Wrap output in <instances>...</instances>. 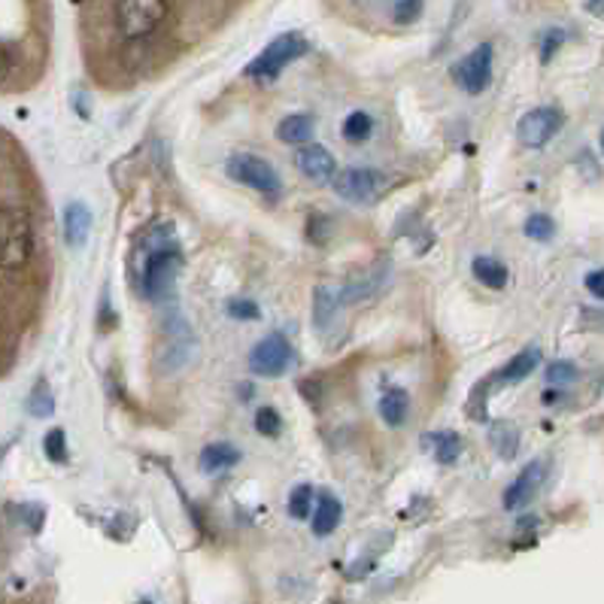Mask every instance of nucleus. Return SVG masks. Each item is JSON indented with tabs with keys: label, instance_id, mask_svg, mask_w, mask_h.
<instances>
[{
	"label": "nucleus",
	"instance_id": "473e14b6",
	"mask_svg": "<svg viewBox=\"0 0 604 604\" xmlns=\"http://www.w3.org/2000/svg\"><path fill=\"white\" fill-rule=\"evenodd\" d=\"M423 7H426V0H398L392 19H395V24H414L423 15Z\"/></svg>",
	"mask_w": 604,
	"mask_h": 604
},
{
	"label": "nucleus",
	"instance_id": "a211bd4d",
	"mask_svg": "<svg viewBox=\"0 0 604 604\" xmlns=\"http://www.w3.org/2000/svg\"><path fill=\"white\" fill-rule=\"evenodd\" d=\"M313 131H316L313 116H308V113H292V116H285L277 125V140L289 143V146H304V143L313 140Z\"/></svg>",
	"mask_w": 604,
	"mask_h": 604
},
{
	"label": "nucleus",
	"instance_id": "72a5a7b5",
	"mask_svg": "<svg viewBox=\"0 0 604 604\" xmlns=\"http://www.w3.org/2000/svg\"><path fill=\"white\" fill-rule=\"evenodd\" d=\"M586 289H590V295H595L598 301H604V268L602 271H593V273H586Z\"/></svg>",
	"mask_w": 604,
	"mask_h": 604
},
{
	"label": "nucleus",
	"instance_id": "6e6552de",
	"mask_svg": "<svg viewBox=\"0 0 604 604\" xmlns=\"http://www.w3.org/2000/svg\"><path fill=\"white\" fill-rule=\"evenodd\" d=\"M492 61H496L492 43H480L475 52H468L462 61L452 64V80L462 85L468 95H483L492 85Z\"/></svg>",
	"mask_w": 604,
	"mask_h": 604
},
{
	"label": "nucleus",
	"instance_id": "2f4dec72",
	"mask_svg": "<svg viewBox=\"0 0 604 604\" xmlns=\"http://www.w3.org/2000/svg\"><path fill=\"white\" fill-rule=\"evenodd\" d=\"M228 316L231 320H243V322H256L261 316V308L256 301H249V298H231L226 304Z\"/></svg>",
	"mask_w": 604,
	"mask_h": 604
},
{
	"label": "nucleus",
	"instance_id": "5701e85b",
	"mask_svg": "<svg viewBox=\"0 0 604 604\" xmlns=\"http://www.w3.org/2000/svg\"><path fill=\"white\" fill-rule=\"evenodd\" d=\"M24 410L34 416V419H46V416L55 414V395L49 389V379H37L34 389L28 392V402H24Z\"/></svg>",
	"mask_w": 604,
	"mask_h": 604
},
{
	"label": "nucleus",
	"instance_id": "f03ea898",
	"mask_svg": "<svg viewBox=\"0 0 604 604\" xmlns=\"http://www.w3.org/2000/svg\"><path fill=\"white\" fill-rule=\"evenodd\" d=\"M0 264L3 273L12 277L28 268V261L34 256V231L28 216L19 207H12L10 201H3V214H0Z\"/></svg>",
	"mask_w": 604,
	"mask_h": 604
},
{
	"label": "nucleus",
	"instance_id": "cd10ccee",
	"mask_svg": "<svg viewBox=\"0 0 604 604\" xmlns=\"http://www.w3.org/2000/svg\"><path fill=\"white\" fill-rule=\"evenodd\" d=\"M310 513H313V486H295L292 496H289V517L292 520H308Z\"/></svg>",
	"mask_w": 604,
	"mask_h": 604
},
{
	"label": "nucleus",
	"instance_id": "ddd939ff",
	"mask_svg": "<svg viewBox=\"0 0 604 604\" xmlns=\"http://www.w3.org/2000/svg\"><path fill=\"white\" fill-rule=\"evenodd\" d=\"M61 222H64V240H67V247L80 249L85 247V240L92 235V222L95 219H92V210L83 201H71L64 204Z\"/></svg>",
	"mask_w": 604,
	"mask_h": 604
},
{
	"label": "nucleus",
	"instance_id": "423d86ee",
	"mask_svg": "<svg viewBox=\"0 0 604 604\" xmlns=\"http://www.w3.org/2000/svg\"><path fill=\"white\" fill-rule=\"evenodd\" d=\"M167 0H119L116 7V22H119L122 37L128 40H143L165 22Z\"/></svg>",
	"mask_w": 604,
	"mask_h": 604
},
{
	"label": "nucleus",
	"instance_id": "b1692460",
	"mask_svg": "<svg viewBox=\"0 0 604 604\" xmlns=\"http://www.w3.org/2000/svg\"><path fill=\"white\" fill-rule=\"evenodd\" d=\"M7 508H12L15 513H10L12 520L19 522V525H24L31 534H40V529H43V522H46V508L43 504H7Z\"/></svg>",
	"mask_w": 604,
	"mask_h": 604
},
{
	"label": "nucleus",
	"instance_id": "6ab92c4d",
	"mask_svg": "<svg viewBox=\"0 0 604 604\" xmlns=\"http://www.w3.org/2000/svg\"><path fill=\"white\" fill-rule=\"evenodd\" d=\"M341 308H344V304H341V295H337V292L325 289V285H316V289H313V329L320 334H325V329L332 325Z\"/></svg>",
	"mask_w": 604,
	"mask_h": 604
},
{
	"label": "nucleus",
	"instance_id": "f704fd0d",
	"mask_svg": "<svg viewBox=\"0 0 604 604\" xmlns=\"http://www.w3.org/2000/svg\"><path fill=\"white\" fill-rule=\"evenodd\" d=\"M116 320H119V316H116V313L110 310V298L104 295V298H101V332H110V329H116Z\"/></svg>",
	"mask_w": 604,
	"mask_h": 604
},
{
	"label": "nucleus",
	"instance_id": "4be33fe9",
	"mask_svg": "<svg viewBox=\"0 0 604 604\" xmlns=\"http://www.w3.org/2000/svg\"><path fill=\"white\" fill-rule=\"evenodd\" d=\"M383 280H386V271H371L365 277V280H356V283H350V285H344V289H341V292H337V295H341V304H356V301H365V298H371V295H377L379 292V285H383Z\"/></svg>",
	"mask_w": 604,
	"mask_h": 604
},
{
	"label": "nucleus",
	"instance_id": "393cba45",
	"mask_svg": "<svg viewBox=\"0 0 604 604\" xmlns=\"http://www.w3.org/2000/svg\"><path fill=\"white\" fill-rule=\"evenodd\" d=\"M344 140L350 143H365L371 140V134H374V119L367 116V113H362V110H356V113H350L344 119Z\"/></svg>",
	"mask_w": 604,
	"mask_h": 604
},
{
	"label": "nucleus",
	"instance_id": "f3484780",
	"mask_svg": "<svg viewBox=\"0 0 604 604\" xmlns=\"http://www.w3.org/2000/svg\"><path fill=\"white\" fill-rule=\"evenodd\" d=\"M379 419L386 423L389 428H402L407 423V414H410V395L404 389H386L383 392V398L377 404Z\"/></svg>",
	"mask_w": 604,
	"mask_h": 604
},
{
	"label": "nucleus",
	"instance_id": "7ed1b4c3",
	"mask_svg": "<svg viewBox=\"0 0 604 604\" xmlns=\"http://www.w3.org/2000/svg\"><path fill=\"white\" fill-rule=\"evenodd\" d=\"M310 52L308 37L295 34V31H289V34L273 37L268 46L261 49L256 59L247 64V76L249 80H256V83H273V80H280V73L292 64V61L304 59Z\"/></svg>",
	"mask_w": 604,
	"mask_h": 604
},
{
	"label": "nucleus",
	"instance_id": "e433bc0d",
	"mask_svg": "<svg viewBox=\"0 0 604 604\" xmlns=\"http://www.w3.org/2000/svg\"><path fill=\"white\" fill-rule=\"evenodd\" d=\"M544 402H546V404H553V402H562V392H553V389H546V395H544Z\"/></svg>",
	"mask_w": 604,
	"mask_h": 604
},
{
	"label": "nucleus",
	"instance_id": "412c9836",
	"mask_svg": "<svg viewBox=\"0 0 604 604\" xmlns=\"http://www.w3.org/2000/svg\"><path fill=\"white\" fill-rule=\"evenodd\" d=\"M471 271H475L477 283H483L486 289H492V292H501L510 280L508 264H501V261L492 259V256H477V259L471 261Z\"/></svg>",
	"mask_w": 604,
	"mask_h": 604
},
{
	"label": "nucleus",
	"instance_id": "9b49d317",
	"mask_svg": "<svg viewBox=\"0 0 604 604\" xmlns=\"http://www.w3.org/2000/svg\"><path fill=\"white\" fill-rule=\"evenodd\" d=\"M298 170L313 186H329L337 177V162L322 143H304V149L298 153Z\"/></svg>",
	"mask_w": 604,
	"mask_h": 604
},
{
	"label": "nucleus",
	"instance_id": "2eb2a0df",
	"mask_svg": "<svg viewBox=\"0 0 604 604\" xmlns=\"http://www.w3.org/2000/svg\"><path fill=\"white\" fill-rule=\"evenodd\" d=\"M520 426L510 423V419H498L489 426V447L496 452L501 462H513L517 452H520Z\"/></svg>",
	"mask_w": 604,
	"mask_h": 604
},
{
	"label": "nucleus",
	"instance_id": "4c0bfd02",
	"mask_svg": "<svg viewBox=\"0 0 604 604\" xmlns=\"http://www.w3.org/2000/svg\"><path fill=\"white\" fill-rule=\"evenodd\" d=\"M238 392H240V398H243V402H249V398H252V386H249V383H243Z\"/></svg>",
	"mask_w": 604,
	"mask_h": 604
},
{
	"label": "nucleus",
	"instance_id": "dca6fc26",
	"mask_svg": "<svg viewBox=\"0 0 604 604\" xmlns=\"http://www.w3.org/2000/svg\"><path fill=\"white\" fill-rule=\"evenodd\" d=\"M344 520V504H341V498H334L332 492H320V501H316V510H313V534L316 538H329V534L341 525Z\"/></svg>",
	"mask_w": 604,
	"mask_h": 604
},
{
	"label": "nucleus",
	"instance_id": "4468645a",
	"mask_svg": "<svg viewBox=\"0 0 604 604\" xmlns=\"http://www.w3.org/2000/svg\"><path fill=\"white\" fill-rule=\"evenodd\" d=\"M198 465L207 477L226 475L235 465H240V450L235 444H226V440H216V444H207L198 456Z\"/></svg>",
	"mask_w": 604,
	"mask_h": 604
},
{
	"label": "nucleus",
	"instance_id": "a878e982",
	"mask_svg": "<svg viewBox=\"0 0 604 604\" xmlns=\"http://www.w3.org/2000/svg\"><path fill=\"white\" fill-rule=\"evenodd\" d=\"M43 452L52 465H67L71 452H67V435L64 428H52L46 438H43Z\"/></svg>",
	"mask_w": 604,
	"mask_h": 604
},
{
	"label": "nucleus",
	"instance_id": "f257e3e1",
	"mask_svg": "<svg viewBox=\"0 0 604 604\" xmlns=\"http://www.w3.org/2000/svg\"><path fill=\"white\" fill-rule=\"evenodd\" d=\"M143 249V271H140V292L153 304H162L174 295V285H177L179 268H183V252H179L177 231L170 219L155 222L140 240Z\"/></svg>",
	"mask_w": 604,
	"mask_h": 604
},
{
	"label": "nucleus",
	"instance_id": "7c9ffc66",
	"mask_svg": "<svg viewBox=\"0 0 604 604\" xmlns=\"http://www.w3.org/2000/svg\"><path fill=\"white\" fill-rule=\"evenodd\" d=\"M565 40H569L565 28H546L541 37V64H550L559 49L565 46Z\"/></svg>",
	"mask_w": 604,
	"mask_h": 604
},
{
	"label": "nucleus",
	"instance_id": "9d476101",
	"mask_svg": "<svg viewBox=\"0 0 604 604\" xmlns=\"http://www.w3.org/2000/svg\"><path fill=\"white\" fill-rule=\"evenodd\" d=\"M546 480V462L544 459H538V462L525 465L520 475H517V480L504 489V498H501V504H504V510H520L525 508L529 501H532L534 496H538V489L544 486Z\"/></svg>",
	"mask_w": 604,
	"mask_h": 604
},
{
	"label": "nucleus",
	"instance_id": "58836bf2",
	"mask_svg": "<svg viewBox=\"0 0 604 604\" xmlns=\"http://www.w3.org/2000/svg\"><path fill=\"white\" fill-rule=\"evenodd\" d=\"M602 149H604V131H602Z\"/></svg>",
	"mask_w": 604,
	"mask_h": 604
},
{
	"label": "nucleus",
	"instance_id": "0eeeda50",
	"mask_svg": "<svg viewBox=\"0 0 604 604\" xmlns=\"http://www.w3.org/2000/svg\"><path fill=\"white\" fill-rule=\"evenodd\" d=\"M332 186L344 201L371 204L386 191V174H379L377 167H346L334 177Z\"/></svg>",
	"mask_w": 604,
	"mask_h": 604
},
{
	"label": "nucleus",
	"instance_id": "aec40b11",
	"mask_svg": "<svg viewBox=\"0 0 604 604\" xmlns=\"http://www.w3.org/2000/svg\"><path fill=\"white\" fill-rule=\"evenodd\" d=\"M423 440H426L428 447L435 450V459H438V465H456L465 450L462 435H459V431H450V428L435 431V435H426Z\"/></svg>",
	"mask_w": 604,
	"mask_h": 604
},
{
	"label": "nucleus",
	"instance_id": "39448f33",
	"mask_svg": "<svg viewBox=\"0 0 604 604\" xmlns=\"http://www.w3.org/2000/svg\"><path fill=\"white\" fill-rule=\"evenodd\" d=\"M292 365H295V350H292V344H289V337L283 332H273L268 337H261L259 344L252 346V353H249V371L256 377L277 379L283 377Z\"/></svg>",
	"mask_w": 604,
	"mask_h": 604
},
{
	"label": "nucleus",
	"instance_id": "20e7f679",
	"mask_svg": "<svg viewBox=\"0 0 604 604\" xmlns=\"http://www.w3.org/2000/svg\"><path fill=\"white\" fill-rule=\"evenodd\" d=\"M228 177L240 183V186H249L252 191H259L264 198H280L283 195V179L277 174V167L271 162H264L259 155L252 153H235L228 158Z\"/></svg>",
	"mask_w": 604,
	"mask_h": 604
},
{
	"label": "nucleus",
	"instance_id": "c9c22d12",
	"mask_svg": "<svg viewBox=\"0 0 604 604\" xmlns=\"http://www.w3.org/2000/svg\"><path fill=\"white\" fill-rule=\"evenodd\" d=\"M586 10L593 15H604V0H586Z\"/></svg>",
	"mask_w": 604,
	"mask_h": 604
},
{
	"label": "nucleus",
	"instance_id": "c85d7f7f",
	"mask_svg": "<svg viewBox=\"0 0 604 604\" xmlns=\"http://www.w3.org/2000/svg\"><path fill=\"white\" fill-rule=\"evenodd\" d=\"M256 431L261 438H280L283 435V416L277 407H261L256 414Z\"/></svg>",
	"mask_w": 604,
	"mask_h": 604
},
{
	"label": "nucleus",
	"instance_id": "c756f323",
	"mask_svg": "<svg viewBox=\"0 0 604 604\" xmlns=\"http://www.w3.org/2000/svg\"><path fill=\"white\" fill-rule=\"evenodd\" d=\"M577 377H581V371H577V365L569 362V358H559V362H553V365L546 367V383H550V386H569V383H574Z\"/></svg>",
	"mask_w": 604,
	"mask_h": 604
},
{
	"label": "nucleus",
	"instance_id": "bb28decb",
	"mask_svg": "<svg viewBox=\"0 0 604 604\" xmlns=\"http://www.w3.org/2000/svg\"><path fill=\"white\" fill-rule=\"evenodd\" d=\"M522 231H525V238L538 240V243H546V240H553V235H556V222H553V216L532 214L525 219Z\"/></svg>",
	"mask_w": 604,
	"mask_h": 604
},
{
	"label": "nucleus",
	"instance_id": "f8f14e48",
	"mask_svg": "<svg viewBox=\"0 0 604 604\" xmlns=\"http://www.w3.org/2000/svg\"><path fill=\"white\" fill-rule=\"evenodd\" d=\"M541 358H544V353L538 346H525V350H520L517 356L510 358L508 365L498 367L496 374H492V383L496 386H517L525 377H532L534 367H541Z\"/></svg>",
	"mask_w": 604,
	"mask_h": 604
},
{
	"label": "nucleus",
	"instance_id": "1a4fd4ad",
	"mask_svg": "<svg viewBox=\"0 0 604 604\" xmlns=\"http://www.w3.org/2000/svg\"><path fill=\"white\" fill-rule=\"evenodd\" d=\"M565 125V113L559 107H534L517 122V137L529 149H544Z\"/></svg>",
	"mask_w": 604,
	"mask_h": 604
}]
</instances>
